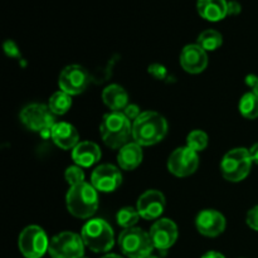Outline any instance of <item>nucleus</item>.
Listing matches in <instances>:
<instances>
[{
	"mask_svg": "<svg viewBox=\"0 0 258 258\" xmlns=\"http://www.w3.org/2000/svg\"><path fill=\"white\" fill-rule=\"evenodd\" d=\"M168 133V122L158 112H143L133 123V138L140 146L160 143Z\"/></svg>",
	"mask_w": 258,
	"mask_h": 258,
	"instance_id": "f257e3e1",
	"label": "nucleus"
},
{
	"mask_svg": "<svg viewBox=\"0 0 258 258\" xmlns=\"http://www.w3.org/2000/svg\"><path fill=\"white\" fill-rule=\"evenodd\" d=\"M67 208L72 216L86 219L92 217L98 208L97 190L86 181L71 186L67 193Z\"/></svg>",
	"mask_w": 258,
	"mask_h": 258,
	"instance_id": "f03ea898",
	"label": "nucleus"
},
{
	"mask_svg": "<svg viewBox=\"0 0 258 258\" xmlns=\"http://www.w3.org/2000/svg\"><path fill=\"white\" fill-rule=\"evenodd\" d=\"M100 133L102 140L108 148L121 149L128 144L133 136V127L130 120L123 115V112H110L103 116L100 126Z\"/></svg>",
	"mask_w": 258,
	"mask_h": 258,
	"instance_id": "7ed1b4c3",
	"label": "nucleus"
},
{
	"mask_svg": "<svg viewBox=\"0 0 258 258\" xmlns=\"http://www.w3.org/2000/svg\"><path fill=\"white\" fill-rule=\"evenodd\" d=\"M82 239L85 246L96 253L108 252L115 244L113 231L103 219H91L83 226Z\"/></svg>",
	"mask_w": 258,
	"mask_h": 258,
	"instance_id": "20e7f679",
	"label": "nucleus"
},
{
	"mask_svg": "<svg viewBox=\"0 0 258 258\" xmlns=\"http://www.w3.org/2000/svg\"><path fill=\"white\" fill-rule=\"evenodd\" d=\"M252 158L249 150L237 148L228 151L221 163V173L226 180L232 183L242 181L249 174L252 168Z\"/></svg>",
	"mask_w": 258,
	"mask_h": 258,
	"instance_id": "39448f33",
	"label": "nucleus"
},
{
	"mask_svg": "<svg viewBox=\"0 0 258 258\" xmlns=\"http://www.w3.org/2000/svg\"><path fill=\"white\" fill-rule=\"evenodd\" d=\"M118 246L121 252L128 258H148L151 256L154 249L150 234L135 227L121 232Z\"/></svg>",
	"mask_w": 258,
	"mask_h": 258,
	"instance_id": "423d86ee",
	"label": "nucleus"
},
{
	"mask_svg": "<svg viewBox=\"0 0 258 258\" xmlns=\"http://www.w3.org/2000/svg\"><path fill=\"white\" fill-rule=\"evenodd\" d=\"M48 252L52 258H82L85 242L77 233L62 232L50 239Z\"/></svg>",
	"mask_w": 258,
	"mask_h": 258,
	"instance_id": "0eeeda50",
	"label": "nucleus"
},
{
	"mask_svg": "<svg viewBox=\"0 0 258 258\" xmlns=\"http://www.w3.org/2000/svg\"><path fill=\"white\" fill-rule=\"evenodd\" d=\"M20 121L27 128L37 133L52 130L55 125V116L49 106L42 103H32L25 106L20 112Z\"/></svg>",
	"mask_w": 258,
	"mask_h": 258,
	"instance_id": "6e6552de",
	"label": "nucleus"
},
{
	"mask_svg": "<svg viewBox=\"0 0 258 258\" xmlns=\"http://www.w3.org/2000/svg\"><path fill=\"white\" fill-rule=\"evenodd\" d=\"M18 246L25 258H40L49 248V241L40 227L28 226L20 233Z\"/></svg>",
	"mask_w": 258,
	"mask_h": 258,
	"instance_id": "1a4fd4ad",
	"label": "nucleus"
},
{
	"mask_svg": "<svg viewBox=\"0 0 258 258\" xmlns=\"http://www.w3.org/2000/svg\"><path fill=\"white\" fill-rule=\"evenodd\" d=\"M91 81V75L86 71V68L78 64H71L60 72L58 85L60 91L70 96H75L82 93Z\"/></svg>",
	"mask_w": 258,
	"mask_h": 258,
	"instance_id": "9d476101",
	"label": "nucleus"
},
{
	"mask_svg": "<svg viewBox=\"0 0 258 258\" xmlns=\"http://www.w3.org/2000/svg\"><path fill=\"white\" fill-rule=\"evenodd\" d=\"M199 166L198 153L188 146L178 148L171 153L168 160V169L171 174L179 178H185L197 171Z\"/></svg>",
	"mask_w": 258,
	"mask_h": 258,
	"instance_id": "9b49d317",
	"label": "nucleus"
},
{
	"mask_svg": "<svg viewBox=\"0 0 258 258\" xmlns=\"http://www.w3.org/2000/svg\"><path fill=\"white\" fill-rule=\"evenodd\" d=\"M122 183V175L118 168L111 164H102L93 170L91 184L93 188L102 193L115 191Z\"/></svg>",
	"mask_w": 258,
	"mask_h": 258,
	"instance_id": "f8f14e48",
	"label": "nucleus"
},
{
	"mask_svg": "<svg viewBox=\"0 0 258 258\" xmlns=\"http://www.w3.org/2000/svg\"><path fill=\"white\" fill-rule=\"evenodd\" d=\"M149 234H150L154 248L159 251H166L178 239V227L171 219H159L151 226Z\"/></svg>",
	"mask_w": 258,
	"mask_h": 258,
	"instance_id": "ddd939ff",
	"label": "nucleus"
},
{
	"mask_svg": "<svg viewBox=\"0 0 258 258\" xmlns=\"http://www.w3.org/2000/svg\"><path fill=\"white\" fill-rule=\"evenodd\" d=\"M165 206L166 202L164 194L161 191L151 189V190H146L145 193L141 194L136 209L141 218L146 219V221H154L164 213Z\"/></svg>",
	"mask_w": 258,
	"mask_h": 258,
	"instance_id": "4468645a",
	"label": "nucleus"
},
{
	"mask_svg": "<svg viewBox=\"0 0 258 258\" xmlns=\"http://www.w3.org/2000/svg\"><path fill=\"white\" fill-rule=\"evenodd\" d=\"M197 229L206 237H217L226 229V218L214 209H206L197 216Z\"/></svg>",
	"mask_w": 258,
	"mask_h": 258,
	"instance_id": "2eb2a0df",
	"label": "nucleus"
},
{
	"mask_svg": "<svg viewBox=\"0 0 258 258\" xmlns=\"http://www.w3.org/2000/svg\"><path fill=\"white\" fill-rule=\"evenodd\" d=\"M180 66L185 72L191 73V75L203 72L208 66L207 52L198 44L185 45L181 50Z\"/></svg>",
	"mask_w": 258,
	"mask_h": 258,
	"instance_id": "dca6fc26",
	"label": "nucleus"
},
{
	"mask_svg": "<svg viewBox=\"0 0 258 258\" xmlns=\"http://www.w3.org/2000/svg\"><path fill=\"white\" fill-rule=\"evenodd\" d=\"M50 136L58 148L63 150L75 149L78 145L80 135L76 127L67 122H57L50 130Z\"/></svg>",
	"mask_w": 258,
	"mask_h": 258,
	"instance_id": "f3484780",
	"label": "nucleus"
},
{
	"mask_svg": "<svg viewBox=\"0 0 258 258\" xmlns=\"http://www.w3.org/2000/svg\"><path fill=\"white\" fill-rule=\"evenodd\" d=\"M72 159L76 165L81 168H90L98 163L101 159V150L97 144L91 141H82L72 151Z\"/></svg>",
	"mask_w": 258,
	"mask_h": 258,
	"instance_id": "a211bd4d",
	"label": "nucleus"
},
{
	"mask_svg": "<svg viewBox=\"0 0 258 258\" xmlns=\"http://www.w3.org/2000/svg\"><path fill=\"white\" fill-rule=\"evenodd\" d=\"M227 0H198L197 10L203 19L208 22H219L227 17Z\"/></svg>",
	"mask_w": 258,
	"mask_h": 258,
	"instance_id": "6ab92c4d",
	"label": "nucleus"
},
{
	"mask_svg": "<svg viewBox=\"0 0 258 258\" xmlns=\"http://www.w3.org/2000/svg\"><path fill=\"white\" fill-rule=\"evenodd\" d=\"M143 161V150L138 143H128L118 150L117 163L123 170H134Z\"/></svg>",
	"mask_w": 258,
	"mask_h": 258,
	"instance_id": "aec40b11",
	"label": "nucleus"
},
{
	"mask_svg": "<svg viewBox=\"0 0 258 258\" xmlns=\"http://www.w3.org/2000/svg\"><path fill=\"white\" fill-rule=\"evenodd\" d=\"M102 100L113 112H121L128 106V95L125 88L118 85H110L103 90Z\"/></svg>",
	"mask_w": 258,
	"mask_h": 258,
	"instance_id": "412c9836",
	"label": "nucleus"
},
{
	"mask_svg": "<svg viewBox=\"0 0 258 258\" xmlns=\"http://www.w3.org/2000/svg\"><path fill=\"white\" fill-rule=\"evenodd\" d=\"M239 112L248 120L258 117V96L254 92H248L242 96L239 101Z\"/></svg>",
	"mask_w": 258,
	"mask_h": 258,
	"instance_id": "4be33fe9",
	"label": "nucleus"
},
{
	"mask_svg": "<svg viewBox=\"0 0 258 258\" xmlns=\"http://www.w3.org/2000/svg\"><path fill=\"white\" fill-rule=\"evenodd\" d=\"M198 45H201L204 50H216L223 44V37L218 30L214 29H207L202 32L198 37Z\"/></svg>",
	"mask_w": 258,
	"mask_h": 258,
	"instance_id": "5701e85b",
	"label": "nucleus"
},
{
	"mask_svg": "<svg viewBox=\"0 0 258 258\" xmlns=\"http://www.w3.org/2000/svg\"><path fill=\"white\" fill-rule=\"evenodd\" d=\"M48 106L54 115H64L72 106V98L68 93L58 91V92L53 93L52 97L49 98V105Z\"/></svg>",
	"mask_w": 258,
	"mask_h": 258,
	"instance_id": "b1692460",
	"label": "nucleus"
},
{
	"mask_svg": "<svg viewBox=\"0 0 258 258\" xmlns=\"http://www.w3.org/2000/svg\"><path fill=\"white\" fill-rule=\"evenodd\" d=\"M139 218H140V214H139L138 209L133 208V207H125V208L120 209L116 216L117 224L125 229L133 228L139 222Z\"/></svg>",
	"mask_w": 258,
	"mask_h": 258,
	"instance_id": "393cba45",
	"label": "nucleus"
},
{
	"mask_svg": "<svg viewBox=\"0 0 258 258\" xmlns=\"http://www.w3.org/2000/svg\"><path fill=\"white\" fill-rule=\"evenodd\" d=\"M208 145V135L202 130H194L186 138V146L196 153L203 151Z\"/></svg>",
	"mask_w": 258,
	"mask_h": 258,
	"instance_id": "a878e982",
	"label": "nucleus"
},
{
	"mask_svg": "<svg viewBox=\"0 0 258 258\" xmlns=\"http://www.w3.org/2000/svg\"><path fill=\"white\" fill-rule=\"evenodd\" d=\"M64 178L71 186H75L85 181V173H83L81 166L73 165L66 170Z\"/></svg>",
	"mask_w": 258,
	"mask_h": 258,
	"instance_id": "bb28decb",
	"label": "nucleus"
},
{
	"mask_svg": "<svg viewBox=\"0 0 258 258\" xmlns=\"http://www.w3.org/2000/svg\"><path fill=\"white\" fill-rule=\"evenodd\" d=\"M148 71L154 78H156V80H159V81H168L169 78H170L169 77L168 70H166L164 66L159 64V63H154V64L149 66Z\"/></svg>",
	"mask_w": 258,
	"mask_h": 258,
	"instance_id": "cd10ccee",
	"label": "nucleus"
},
{
	"mask_svg": "<svg viewBox=\"0 0 258 258\" xmlns=\"http://www.w3.org/2000/svg\"><path fill=\"white\" fill-rule=\"evenodd\" d=\"M4 52H5V54L10 58H17V59H19V58L22 57V55H20V50H19V48H18V45L10 39L7 40V42L4 43Z\"/></svg>",
	"mask_w": 258,
	"mask_h": 258,
	"instance_id": "c85d7f7f",
	"label": "nucleus"
},
{
	"mask_svg": "<svg viewBox=\"0 0 258 258\" xmlns=\"http://www.w3.org/2000/svg\"><path fill=\"white\" fill-rule=\"evenodd\" d=\"M247 224L251 227L252 229L258 232V206L253 207L252 209H249V212L247 213Z\"/></svg>",
	"mask_w": 258,
	"mask_h": 258,
	"instance_id": "c756f323",
	"label": "nucleus"
},
{
	"mask_svg": "<svg viewBox=\"0 0 258 258\" xmlns=\"http://www.w3.org/2000/svg\"><path fill=\"white\" fill-rule=\"evenodd\" d=\"M141 113H143V112L140 111L139 106L138 105H133V103H131V105H128L127 107L123 110V115H125L126 117L128 118V120H133V121H135L136 118H138L139 116L141 115Z\"/></svg>",
	"mask_w": 258,
	"mask_h": 258,
	"instance_id": "7c9ffc66",
	"label": "nucleus"
},
{
	"mask_svg": "<svg viewBox=\"0 0 258 258\" xmlns=\"http://www.w3.org/2000/svg\"><path fill=\"white\" fill-rule=\"evenodd\" d=\"M242 12V7L236 0H231L227 5V14L228 15H238Z\"/></svg>",
	"mask_w": 258,
	"mask_h": 258,
	"instance_id": "2f4dec72",
	"label": "nucleus"
},
{
	"mask_svg": "<svg viewBox=\"0 0 258 258\" xmlns=\"http://www.w3.org/2000/svg\"><path fill=\"white\" fill-rule=\"evenodd\" d=\"M249 154H251L252 161L258 164V143L254 144V145L249 149Z\"/></svg>",
	"mask_w": 258,
	"mask_h": 258,
	"instance_id": "473e14b6",
	"label": "nucleus"
},
{
	"mask_svg": "<svg viewBox=\"0 0 258 258\" xmlns=\"http://www.w3.org/2000/svg\"><path fill=\"white\" fill-rule=\"evenodd\" d=\"M257 82H258V77H257V76L249 75V76H247V77H246V83L249 86V87L254 88V87H256Z\"/></svg>",
	"mask_w": 258,
	"mask_h": 258,
	"instance_id": "72a5a7b5",
	"label": "nucleus"
},
{
	"mask_svg": "<svg viewBox=\"0 0 258 258\" xmlns=\"http://www.w3.org/2000/svg\"><path fill=\"white\" fill-rule=\"evenodd\" d=\"M202 258H226L222 253L216 251H211V252H207L204 256H202Z\"/></svg>",
	"mask_w": 258,
	"mask_h": 258,
	"instance_id": "f704fd0d",
	"label": "nucleus"
},
{
	"mask_svg": "<svg viewBox=\"0 0 258 258\" xmlns=\"http://www.w3.org/2000/svg\"><path fill=\"white\" fill-rule=\"evenodd\" d=\"M102 258H122V257L118 256V254H106V256H103Z\"/></svg>",
	"mask_w": 258,
	"mask_h": 258,
	"instance_id": "c9c22d12",
	"label": "nucleus"
},
{
	"mask_svg": "<svg viewBox=\"0 0 258 258\" xmlns=\"http://www.w3.org/2000/svg\"><path fill=\"white\" fill-rule=\"evenodd\" d=\"M253 92H254V93H256V95L258 96V82H257L256 87H254V88H253Z\"/></svg>",
	"mask_w": 258,
	"mask_h": 258,
	"instance_id": "e433bc0d",
	"label": "nucleus"
},
{
	"mask_svg": "<svg viewBox=\"0 0 258 258\" xmlns=\"http://www.w3.org/2000/svg\"><path fill=\"white\" fill-rule=\"evenodd\" d=\"M148 258H160V257H155V256H150V257H148Z\"/></svg>",
	"mask_w": 258,
	"mask_h": 258,
	"instance_id": "4c0bfd02",
	"label": "nucleus"
},
{
	"mask_svg": "<svg viewBox=\"0 0 258 258\" xmlns=\"http://www.w3.org/2000/svg\"><path fill=\"white\" fill-rule=\"evenodd\" d=\"M82 258H83V257H82Z\"/></svg>",
	"mask_w": 258,
	"mask_h": 258,
	"instance_id": "58836bf2",
	"label": "nucleus"
}]
</instances>
